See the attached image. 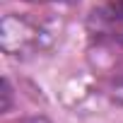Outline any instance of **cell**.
Segmentation results:
<instances>
[{
  "label": "cell",
  "instance_id": "cell-1",
  "mask_svg": "<svg viewBox=\"0 0 123 123\" xmlns=\"http://www.w3.org/2000/svg\"><path fill=\"white\" fill-rule=\"evenodd\" d=\"M87 29L101 46H123V0H109L94 7Z\"/></svg>",
  "mask_w": 123,
  "mask_h": 123
},
{
  "label": "cell",
  "instance_id": "cell-2",
  "mask_svg": "<svg viewBox=\"0 0 123 123\" xmlns=\"http://www.w3.org/2000/svg\"><path fill=\"white\" fill-rule=\"evenodd\" d=\"M68 3H75V0H68Z\"/></svg>",
  "mask_w": 123,
  "mask_h": 123
}]
</instances>
